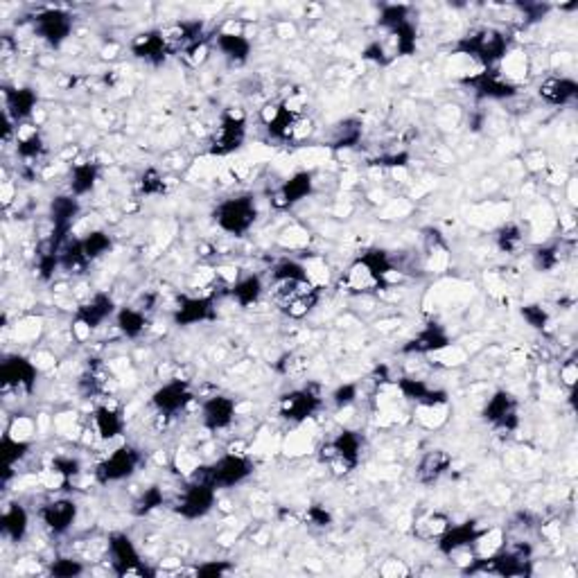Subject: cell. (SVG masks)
<instances>
[{"instance_id": "cell-1", "label": "cell", "mask_w": 578, "mask_h": 578, "mask_svg": "<svg viewBox=\"0 0 578 578\" xmlns=\"http://www.w3.org/2000/svg\"><path fill=\"white\" fill-rule=\"evenodd\" d=\"M271 299L274 305L289 318H303L312 312L321 299V289L312 278H283L271 280Z\"/></svg>"}, {"instance_id": "cell-2", "label": "cell", "mask_w": 578, "mask_h": 578, "mask_svg": "<svg viewBox=\"0 0 578 578\" xmlns=\"http://www.w3.org/2000/svg\"><path fill=\"white\" fill-rule=\"evenodd\" d=\"M508 45H511V39L501 29L477 28L473 32L463 34L461 39L457 41V45H454V50L458 54L473 57L479 66L495 68L506 57Z\"/></svg>"}, {"instance_id": "cell-3", "label": "cell", "mask_w": 578, "mask_h": 578, "mask_svg": "<svg viewBox=\"0 0 578 578\" xmlns=\"http://www.w3.org/2000/svg\"><path fill=\"white\" fill-rule=\"evenodd\" d=\"M212 219H215L217 228L228 233V235H246L258 219L256 199L251 194H235V197L224 199V202L217 203Z\"/></svg>"}, {"instance_id": "cell-4", "label": "cell", "mask_w": 578, "mask_h": 578, "mask_svg": "<svg viewBox=\"0 0 578 578\" xmlns=\"http://www.w3.org/2000/svg\"><path fill=\"white\" fill-rule=\"evenodd\" d=\"M251 475H253V463L249 458L242 457V454H224L217 461L197 467L193 477L208 482L217 491H224V488L240 486Z\"/></svg>"}, {"instance_id": "cell-5", "label": "cell", "mask_w": 578, "mask_h": 578, "mask_svg": "<svg viewBox=\"0 0 578 578\" xmlns=\"http://www.w3.org/2000/svg\"><path fill=\"white\" fill-rule=\"evenodd\" d=\"M361 450H364V441H361L359 432L355 429H342V432L323 445L321 457L323 463L333 470L334 475L343 477V475L352 473L361 461Z\"/></svg>"}, {"instance_id": "cell-6", "label": "cell", "mask_w": 578, "mask_h": 578, "mask_svg": "<svg viewBox=\"0 0 578 578\" xmlns=\"http://www.w3.org/2000/svg\"><path fill=\"white\" fill-rule=\"evenodd\" d=\"M470 574H495V576H529L531 574V547L517 545L504 549L491 558L477 560V565L467 567Z\"/></svg>"}, {"instance_id": "cell-7", "label": "cell", "mask_w": 578, "mask_h": 578, "mask_svg": "<svg viewBox=\"0 0 578 578\" xmlns=\"http://www.w3.org/2000/svg\"><path fill=\"white\" fill-rule=\"evenodd\" d=\"M267 134L280 143H294L310 131V122L289 104H271L265 111Z\"/></svg>"}, {"instance_id": "cell-8", "label": "cell", "mask_w": 578, "mask_h": 578, "mask_svg": "<svg viewBox=\"0 0 578 578\" xmlns=\"http://www.w3.org/2000/svg\"><path fill=\"white\" fill-rule=\"evenodd\" d=\"M79 212H82V206H79V199L75 194H57V197L50 202V224H53V233L45 240V244L54 251H62L66 246L68 235L72 231V224L78 222Z\"/></svg>"}, {"instance_id": "cell-9", "label": "cell", "mask_w": 578, "mask_h": 578, "mask_svg": "<svg viewBox=\"0 0 578 578\" xmlns=\"http://www.w3.org/2000/svg\"><path fill=\"white\" fill-rule=\"evenodd\" d=\"M140 463H143V454H140L138 448H134V445H120V448H116L109 457L97 463V483L109 486V483L125 482V479H129L138 470Z\"/></svg>"}, {"instance_id": "cell-10", "label": "cell", "mask_w": 578, "mask_h": 578, "mask_svg": "<svg viewBox=\"0 0 578 578\" xmlns=\"http://www.w3.org/2000/svg\"><path fill=\"white\" fill-rule=\"evenodd\" d=\"M246 140V118L242 111L228 109L227 113H222L219 127L212 131L211 136V152L212 156H231L237 150H242V144Z\"/></svg>"}, {"instance_id": "cell-11", "label": "cell", "mask_w": 578, "mask_h": 578, "mask_svg": "<svg viewBox=\"0 0 578 578\" xmlns=\"http://www.w3.org/2000/svg\"><path fill=\"white\" fill-rule=\"evenodd\" d=\"M217 488H212L208 482L194 479L181 491L178 500L174 501V513L184 520H202L215 508Z\"/></svg>"}, {"instance_id": "cell-12", "label": "cell", "mask_w": 578, "mask_h": 578, "mask_svg": "<svg viewBox=\"0 0 578 578\" xmlns=\"http://www.w3.org/2000/svg\"><path fill=\"white\" fill-rule=\"evenodd\" d=\"M168 44L169 54L193 57L206 45V25L203 21H178L161 29Z\"/></svg>"}, {"instance_id": "cell-13", "label": "cell", "mask_w": 578, "mask_h": 578, "mask_svg": "<svg viewBox=\"0 0 578 578\" xmlns=\"http://www.w3.org/2000/svg\"><path fill=\"white\" fill-rule=\"evenodd\" d=\"M482 418L501 434L516 432L520 427V402H517V398L511 391H495L488 398L486 405H483Z\"/></svg>"}, {"instance_id": "cell-14", "label": "cell", "mask_w": 578, "mask_h": 578, "mask_svg": "<svg viewBox=\"0 0 578 578\" xmlns=\"http://www.w3.org/2000/svg\"><path fill=\"white\" fill-rule=\"evenodd\" d=\"M72 19L70 12L62 10V7H50V10H41L39 14L32 19L34 34L39 37L44 44H48L50 48H62L68 41L72 32Z\"/></svg>"}, {"instance_id": "cell-15", "label": "cell", "mask_w": 578, "mask_h": 578, "mask_svg": "<svg viewBox=\"0 0 578 578\" xmlns=\"http://www.w3.org/2000/svg\"><path fill=\"white\" fill-rule=\"evenodd\" d=\"M466 88L475 93L479 100H511L517 95V87L508 78H504L495 68H483L482 72L467 75L461 79Z\"/></svg>"}, {"instance_id": "cell-16", "label": "cell", "mask_w": 578, "mask_h": 578, "mask_svg": "<svg viewBox=\"0 0 578 578\" xmlns=\"http://www.w3.org/2000/svg\"><path fill=\"white\" fill-rule=\"evenodd\" d=\"M109 558H111V567L118 576H147L150 574V569H144L143 560H140L134 540L122 531L109 535Z\"/></svg>"}, {"instance_id": "cell-17", "label": "cell", "mask_w": 578, "mask_h": 578, "mask_svg": "<svg viewBox=\"0 0 578 578\" xmlns=\"http://www.w3.org/2000/svg\"><path fill=\"white\" fill-rule=\"evenodd\" d=\"M39 368L23 355H10L0 364V382L5 391H23L25 395L37 389Z\"/></svg>"}, {"instance_id": "cell-18", "label": "cell", "mask_w": 578, "mask_h": 578, "mask_svg": "<svg viewBox=\"0 0 578 578\" xmlns=\"http://www.w3.org/2000/svg\"><path fill=\"white\" fill-rule=\"evenodd\" d=\"M321 395L317 389H294L280 398V416L289 423H305L321 411Z\"/></svg>"}, {"instance_id": "cell-19", "label": "cell", "mask_w": 578, "mask_h": 578, "mask_svg": "<svg viewBox=\"0 0 578 578\" xmlns=\"http://www.w3.org/2000/svg\"><path fill=\"white\" fill-rule=\"evenodd\" d=\"M194 393L186 380H169L152 393V405L159 414L174 416L193 402Z\"/></svg>"}, {"instance_id": "cell-20", "label": "cell", "mask_w": 578, "mask_h": 578, "mask_svg": "<svg viewBox=\"0 0 578 578\" xmlns=\"http://www.w3.org/2000/svg\"><path fill=\"white\" fill-rule=\"evenodd\" d=\"M116 301H113L111 294L106 292H97L91 299L84 301L78 310H75V326H82L87 330H97L106 318H111L116 314Z\"/></svg>"}, {"instance_id": "cell-21", "label": "cell", "mask_w": 578, "mask_h": 578, "mask_svg": "<svg viewBox=\"0 0 578 578\" xmlns=\"http://www.w3.org/2000/svg\"><path fill=\"white\" fill-rule=\"evenodd\" d=\"M312 190H314L312 172L303 169V172L292 174L287 181H283V186H280V188L274 193V197H271V203H274L276 211H289V208H294L299 206L301 202H305V199L312 194Z\"/></svg>"}, {"instance_id": "cell-22", "label": "cell", "mask_w": 578, "mask_h": 578, "mask_svg": "<svg viewBox=\"0 0 578 578\" xmlns=\"http://www.w3.org/2000/svg\"><path fill=\"white\" fill-rule=\"evenodd\" d=\"M172 318L181 328L212 321L215 318V301H212V296H184V299H178Z\"/></svg>"}, {"instance_id": "cell-23", "label": "cell", "mask_w": 578, "mask_h": 578, "mask_svg": "<svg viewBox=\"0 0 578 578\" xmlns=\"http://www.w3.org/2000/svg\"><path fill=\"white\" fill-rule=\"evenodd\" d=\"M237 405L228 395H211L202 402V425L208 432H224L235 420Z\"/></svg>"}, {"instance_id": "cell-24", "label": "cell", "mask_w": 578, "mask_h": 578, "mask_svg": "<svg viewBox=\"0 0 578 578\" xmlns=\"http://www.w3.org/2000/svg\"><path fill=\"white\" fill-rule=\"evenodd\" d=\"M450 346V334L439 323H429L402 346L405 355H432Z\"/></svg>"}, {"instance_id": "cell-25", "label": "cell", "mask_w": 578, "mask_h": 578, "mask_svg": "<svg viewBox=\"0 0 578 578\" xmlns=\"http://www.w3.org/2000/svg\"><path fill=\"white\" fill-rule=\"evenodd\" d=\"M41 520L48 526L50 533L63 535L70 531V526L78 520V504L68 497H62V500L48 501V504L41 508Z\"/></svg>"}, {"instance_id": "cell-26", "label": "cell", "mask_w": 578, "mask_h": 578, "mask_svg": "<svg viewBox=\"0 0 578 578\" xmlns=\"http://www.w3.org/2000/svg\"><path fill=\"white\" fill-rule=\"evenodd\" d=\"M479 538H482V529L477 526V522H463V524H450L441 533L436 545H439L441 554L454 556L458 551L467 549V547H473Z\"/></svg>"}, {"instance_id": "cell-27", "label": "cell", "mask_w": 578, "mask_h": 578, "mask_svg": "<svg viewBox=\"0 0 578 578\" xmlns=\"http://www.w3.org/2000/svg\"><path fill=\"white\" fill-rule=\"evenodd\" d=\"M131 54H134L136 59H140V62L150 63V66H161V63L169 57L163 32H161V29H150V32L138 34V37L131 41Z\"/></svg>"}, {"instance_id": "cell-28", "label": "cell", "mask_w": 578, "mask_h": 578, "mask_svg": "<svg viewBox=\"0 0 578 578\" xmlns=\"http://www.w3.org/2000/svg\"><path fill=\"white\" fill-rule=\"evenodd\" d=\"M395 386L405 395L407 400L416 402L420 407H439L448 402V393L443 389H434L425 380H416V377H398Z\"/></svg>"}, {"instance_id": "cell-29", "label": "cell", "mask_w": 578, "mask_h": 578, "mask_svg": "<svg viewBox=\"0 0 578 578\" xmlns=\"http://www.w3.org/2000/svg\"><path fill=\"white\" fill-rule=\"evenodd\" d=\"M452 467V457L445 450H429L423 454V458L416 466V479L423 486H434L439 483Z\"/></svg>"}, {"instance_id": "cell-30", "label": "cell", "mask_w": 578, "mask_h": 578, "mask_svg": "<svg viewBox=\"0 0 578 578\" xmlns=\"http://www.w3.org/2000/svg\"><path fill=\"white\" fill-rule=\"evenodd\" d=\"M109 382H111V371L106 368L104 361L88 359L78 380V389L84 398H97L109 391Z\"/></svg>"}, {"instance_id": "cell-31", "label": "cell", "mask_w": 578, "mask_h": 578, "mask_svg": "<svg viewBox=\"0 0 578 578\" xmlns=\"http://www.w3.org/2000/svg\"><path fill=\"white\" fill-rule=\"evenodd\" d=\"M3 95H5V116L10 118L12 122H16V125L28 120V118L34 113V109H37V104H39L37 93L28 87L5 88Z\"/></svg>"}, {"instance_id": "cell-32", "label": "cell", "mask_w": 578, "mask_h": 578, "mask_svg": "<svg viewBox=\"0 0 578 578\" xmlns=\"http://www.w3.org/2000/svg\"><path fill=\"white\" fill-rule=\"evenodd\" d=\"M538 93L549 106H569L578 100V82L572 78H547Z\"/></svg>"}, {"instance_id": "cell-33", "label": "cell", "mask_w": 578, "mask_h": 578, "mask_svg": "<svg viewBox=\"0 0 578 578\" xmlns=\"http://www.w3.org/2000/svg\"><path fill=\"white\" fill-rule=\"evenodd\" d=\"M215 45L233 63H246L251 59V53H253V44H251L246 34L228 32V29L215 34Z\"/></svg>"}, {"instance_id": "cell-34", "label": "cell", "mask_w": 578, "mask_h": 578, "mask_svg": "<svg viewBox=\"0 0 578 578\" xmlns=\"http://www.w3.org/2000/svg\"><path fill=\"white\" fill-rule=\"evenodd\" d=\"M386 41L391 44V57H411L418 50V29H416L414 21H405V23L395 25V28L384 29Z\"/></svg>"}, {"instance_id": "cell-35", "label": "cell", "mask_w": 578, "mask_h": 578, "mask_svg": "<svg viewBox=\"0 0 578 578\" xmlns=\"http://www.w3.org/2000/svg\"><path fill=\"white\" fill-rule=\"evenodd\" d=\"M97 181H100V165L93 161H82V163L72 165L70 174H68V190L75 197H87L95 190Z\"/></svg>"}, {"instance_id": "cell-36", "label": "cell", "mask_w": 578, "mask_h": 578, "mask_svg": "<svg viewBox=\"0 0 578 578\" xmlns=\"http://www.w3.org/2000/svg\"><path fill=\"white\" fill-rule=\"evenodd\" d=\"M357 260L367 267V271L371 274V278L376 280L377 287H386V285H389L391 276H393V271H395V265H393V260H391L389 251L368 249V251H364V253H361Z\"/></svg>"}, {"instance_id": "cell-37", "label": "cell", "mask_w": 578, "mask_h": 578, "mask_svg": "<svg viewBox=\"0 0 578 578\" xmlns=\"http://www.w3.org/2000/svg\"><path fill=\"white\" fill-rule=\"evenodd\" d=\"M0 531L12 542H23L29 531V513L23 504H10L0 517Z\"/></svg>"}, {"instance_id": "cell-38", "label": "cell", "mask_w": 578, "mask_h": 578, "mask_svg": "<svg viewBox=\"0 0 578 578\" xmlns=\"http://www.w3.org/2000/svg\"><path fill=\"white\" fill-rule=\"evenodd\" d=\"M93 423H95V432L100 439L111 441L116 436H120L122 429H125V418H122L120 411L116 407L102 405L97 407L95 414H93Z\"/></svg>"}, {"instance_id": "cell-39", "label": "cell", "mask_w": 578, "mask_h": 578, "mask_svg": "<svg viewBox=\"0 0 578 578\" xmlns=\"http://www.w3.org/2000/svg\"><path fill=\"white\" fill-rule=\"evenodd\" d=\"M265 294V283H262L260 276H244V278L237 280L231 287V296L240 308H251L256 305L258 301Z\"/></svg>"}, {"instance_id": "cell-40", "label": "cell", "mask_w": 578, "mask_h": 578, "mask_svg": "<svg viewBox=\"0 0 578 578\" xmlns=\"http://www.w3.org/2000/svg\"><path fill=\"white\" fill-rule=\"evenodd\" d=\"M116 328L127 339L143 337V333L147 330V314L138 308H120L116 312Z\"/></svg>"}, {"instance_id": "cell-41", "label": "cell", "mask_w": 578, "mask_h": 578, "mask_svg": "<svg viewBox=\"0 0 578 578\" xmlns=\"http://www.w3.org/2000/svg\"><path fill=\"white\" fill-rule=\"evenodd\" d=\"M361 131H364V125L357 118H346V120L337 122L333 129V136H330V147L333 150H348V147H355L361 138Z\"/></svg>"}, {"instance_id": "cell-42", "label": "cell", "mask_w": 578, "mask_h": 578, "mask_svg": "<svg viewBox=\"0 0 578 578\" xmlns=\"http://www.w3.org/2000/svg\"><path fill=\"white\" fill-rule=\"evenodd\" d=\"M59 262H62V269L68 271V274H84V271L88 269V265H91V260H88L87 253H84L79 240L66 242V246L62 249Z\"/></svg>"}, {"instance_id": "cell-43", "label": "cell", "mask_w": 578, "mask_h": 578, "mask_svg": "<svg viewBox=\"0 0 578 578\" xmlns=\"http://www.w3.org/2000/svg\"><path fill=\"white\" fill-rule=\"evenodd\" d=\"M163 504H165L163 488L150 486L140 492L138 500L134 501V508H131V513H134L136 517H147V516H152L154 511H159Z\"/></svg>"}, {"instance_id": "cell-44", "label": "cell", "mask_w": 578, "mask_h": 578, "mask_svg": "<svg viewBox=\"0 0 578 578\" xmlns=\"http://www.w3.org/2000/svg\"><path fill=\"white\" fill-rule=\"evenodd\" d=\"M79 244H82L84 253H87V258L91 262L100 260L102 256H106L113 249V240L106 231H91L87 237L79 240Z\"/></svg>"}, {"instance_id": "cell-45", "label": "cell", "mask_w": 578, "mask_h": 578, "mask_svg": "<svg viewBox=\"0 0 578 578\" xmlns=\"http://www.w3.org/2000/svg\"><path fill=\"white\" fill-rule=\"evenodd\" d=\"M0 448H3V457H5V482L12 477V470H14V466L19 461H23L25 457H28L29 452V443L28 441H19V439H12L10 434L7 436H3V443H0Z\"/></svg>"}, {"instance_id": "cell-46", "label": "cell", "mask_w": 578, "mask_h": 578, "mask_svg": "<svg viewBox=\"0 0 578 578\" xmlns=\"http://www.w3.org/2000/svg\"><path fill=\"white\" fill-rule=\"evenodd\" d=\"M45 152V140L39 131H32L28 136H21L16 140V154L23 161H37Z\"/></svg>"}, {"instance_id": "cell-47", "label": "cell", "mask_w": 578, "mask_h": 578, "mask_svg": "<svg viewBox=\"0 0 578 578\" xmlns=\"http://www.w3.org/2000/svg\"><path fill=\"white\" fill-rule=\"evenodd\" d=\"M495 242L500 246L501 253H516L522 246V231L517 224H504L500 231L495 233Z\"/></svg>"}, {"instance_id": "cell-48", "label": "cell", "mask_w": 578, "mask_h": 578, "mask_svg": "<svg viewBox=\"0 0 578 578\" xmlns=\"http://www.w3.org/2000/svg\"><path fill=\"white\" fill-rule=\"evenodd\" d=\"M411 19V7L409 5H384L380 10V19H377V25L382 29H391L395 25L405 23V21Z\"/></svg>"}, {"instance_id": "cell-49", "label": "cell", "mask_w": 578, "mask_h": 578, "mask_svg": "<svg viewBox=\"0 0 578 578\" xmlns=\"http://www.w3.org/2000/svg\"><path fill=\"white\" fill-rule=\"evenodd\" d=\"M138 186H140V193H143L144 197H161V194H165V178L163 174L154 168L144 169Z\"/></svg>"}, {"instance_id": "cell-50", "label": "cell", "mask_w": 578, "mask_h": 578, "mask_svg": "<svg viewBox=\"0 0 578 578\" xmlns=\"http://www.w3.org/2000/svg\"><path fill=\"white\" fill-rule=\"evenodd\" d=\"M520 314H522V318H524L526 323H529L531 328L533 330H547L549 328V312H547L545 308H542V305H538V303H529V305H524V308L520 310Z\"/></svg>"}, {"instance_id": "cell-51", "label": "cell", "mask_w": 578, "mask_h": 578, "mask_svg": "<svg viewBox=\"0 0 578 578\" xmlns=\"http://www.w3.org/2000/svg\"><path fill=\"white\" fill-rule=\"evenodd\" d=\"M357 398H359V386H357L355 382L339 384L337 389L333 391V395H330V400H333V405L337 407V409H348V407L355 405Z\"/></svg>"}, {"instance_id": "cell-52", "label": "cell", "mask_w": 578, "mask_h": 578, "mask_svg": "<svg viewBox=\"0 0 578 578\" xmlns=\"http://www.w3.org/2000/svg\"><path fill=\"white\" fill-rule=\"evenodd\" d=\"M53 473L59 475V477L63 479V483L68 486L72 479L82 473V463L72 457H57V458H53Z\"/></svg>"}, {"instance_id": "cell-53", "label": "cell", "mask_w": 578, "mask_h": 578, "mask_svg": "<svg viewBox=\"0 0 578 578\" xmlns=\"http://www.w3.org/2000/svg\"><path fill=\"white\" fill-rule=\"evenodd\" d=\"M558 253H560L558 246H551V244L540 246V249H535V253H533V265H535V269H538V271H551V269H556V267H558V262H560Z\"/></svg>"}, {"instance_id": "cell-54", "label": "cell", "mask_w": 578, "mask_h": 578, "mask_svg": "<svg viewBox=\"0 0 578 578\" xmlns=\"http://www.w3.org/2000/svg\"><path fill=\"white\" fill-rule=\"evenodd\" d=\"M50 574L57 578H75L84 574V565L75 558H57L50 565Z\"/></svg>"}, {"instance_id": "cell-55", "label": "cell", "mask_w": 578, "mask_h": 578, "mask_svg": "<svg viewBox=\"0 0 578 578\" xmlns=\"http://www.w3.org/2000/svg\"><path fill=\"white\" fill-rule=\"evenodd\" d=\"M361 57L367 59V62L377 63V66H389V63L393 62L391 53L386 50V44H384V41H380V39L371 41V44H368L367 48L361 50Z\"/></svg>"}, {"instance_id": "cell-56", "label": "cell", "mask_w": 578, "mask_h": 578, "mask_svg": "<svg viewBox=\"0 0 578 578\" xmlns=\"http://www.w3.org/2000/svg\"><path fill=\"white\" fill-rule=\"evenodd\" d=\"M420 526H425V531H418L420 538H427V540L436 538V540H439L441 533H443V531L448 529L450 524H448V520H445L443 516H429V517H425L423 522H420Z\"/></svg>"}, {"instance_id": "cell-57", "label": "cell", "mask_w": 578, "mask_h": 578, "mask_svg": "<svg viewBox=\"0 0 578 578\" xmlns=\"http://www.w3.org/2000/svg\"><path fill=\"white\" fill-rule=\"evenodd\" d=\"M305 517H308L310 524L317 526V529H326V526L333 524V516H330V511H326V508L318 504L310 506L308 513H305Z\"/></svg>"}, {"instance_id": "cell-58", "label": "cell", "mask_w": 578, "mask_h": 578, "mask_svg": "<svg viewBox=\"0 0 578 578\" xmlns=\"http://www.w3.org/2000/svg\"><path fill=\"white\" fill-rule=\"evenodd\" d=\"M407 163H409L407 152H395V154H386L373 161V165H380V168H405Z\"/></svg>"}, {"instance_id": "cell-59", "label": "cell", "mask_w": 578, "mask_h": 578, "mask_svg": "<svg viewBox=\"0 0 578 578\" xmlns=\"http://www.w3.org/2000/svg\"><path fill=\"white\" fill-rule=\"evenodd\" d=\"M228 565L224 560H208V563L199 565L197 576H222V574L228 572Z\"/></svg>"}, {"instance_id": "cell-60", "label": "cell", "mask_w": 578, "mask_h": 578, "mask_svg": "<svg viewBox=\"0 0 578 578\" xmlns=\"http://www.w3.org/2000/svg\"><path fill=\"white\" fill-rule=\"evenodd\" d=\"M520 10L524 12L531 21H540L549 12V5H531V3H526V5H520Z\"/></svg>"}]
</instances>
